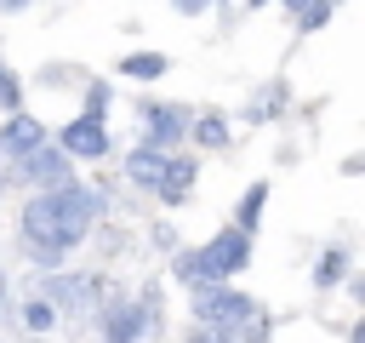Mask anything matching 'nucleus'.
<instances>
[{
    "label": "nucleus",
    "instance_id": "obj_1",
    "mask_svg": "<svg viewBox=\"0 0 365 343\" xmlns=\"http://www.w3.org/2000/svg\"><path fill=\"white\" fill-rule=\"evenodd\" d=\"M251 314H257V297L234 292L228 280H205V286H194V320H200V326L222 332V326H245Z\"/></svg>",
    "mask_w": 365,
    "mask_h": 343
},
{
    "label": "nucleus",
    "instance_id": "obj_17",
    "mask_svg": "<svg viewBox=\"0 0 365 343\" xmlns=\"http://www.w3.org/2000/svg\"><path fill=\"white\" fill-rule=\"evenodd\" d=\"M171 280H188V286H200V257H194V252H177V257H171Z\"/></svg>",
    "mask_w": 365,
    "mask_h": 343
},
{
    "label": "nucleus",
    "instance_id": "obj_14",
    "mask_svg": "<svg viewBox=\"0 0 365 343\" xmlns=\"http://www.w3.org/2000/svg\"><path fill=\"white\" fill-rule=\"evenodd\" d=\"M188 137L200 149H228V120L222 114H200V120H188Z\"/></svg>",
    "mask_w": 365,
    "mask_h": 343
},
{
    "label": "nucleus",
    "instance_id": "obj_24",
    "mask_svg": "<svg viewBox=\"0 0 365 343\" xmlns=\"http://www.w3.org/2000/svg\"><path fill=\"white\" fill-rule=\"evenodd\" d=\"M0 314H6V274H0Z\"/></svg>",
    "mask_w": 365,
    "mask_h": 343
},
{
    "label": "nucleus",
    "instance_id": "obj_19",
    "mask_svg": "<svg viewBox=\"0 0 365 343\" xmlns=\"http://www.w3.org/2000/svg\"><path fill=\"white\" fill-rule=\"evenodd\" d=\"M0 109H6V114L23 109V86H17V74H6V69H0Z\"/></svg>",
    "mask_w": 365,
    "mask_h": 343
},
{
    "label": "nucleus",
    "instance_id": "obj_22",
    "mask_svg": "<svg viewBox=\"0 0 365 343\" xmlns=\"http://www.w3.org/2000/svg\"><path fill=\"white\" fill-rule=\"evenodd\" d=\"M23 6H34V0H0V11H23Z\"/></svg>",
    "mask_w": 365,
    "mask_h": 343
},
{
    "label": "nucleus",
    "instance_id": "obj_21",
    "mask_svg": "<svg viewBox=\"0 0 365 343\" xmlns=\"http://www.w3.org/2000/svg\"><path fill=\"white\" fill-rule=\"evenodd\" d=\"M211 0H171V11H182V17H200Z\"/></svg>",
    "mask_w": 365,
    "mask_h": 343
},
{
    "label": "nucleus",
    "instance_id": "obj_5",
    "mask_svg": "<svg viewBox=\"0 0 365 343\" xmlns=\"http://www.w3.org/2000/svg\"><path fill=\"white\" fill-rule=\"evenodd\" d=\"M57 149H63L68 160H103V154H108V126H103V114L68 120V126L57 131Z\"/></svg>",
    "mask_w": 365,
    "mask_h": 343
},
{
    "label": "nucleus",
    "instance_id": "obj_4",
    "mask_svg": "<svg viewBox=\"0 0 365 343\" xmlns=\"http://www.w3.org/2000/svg\"><path fill=\"white\" fill-rule=\"evenodd\" d=\"M160 320H154V292L143 297V303H114V309H103V337L108 343H137V337H148Z\"/></svg>",
    "mask_w": 365,
    "mask_h": 343
},
{
    "label": "nucleus",
    "instance_id": "obj_2",
    "mask_svg": "<svg viewBox=\"0 0 365 343\" xmlns=\"http://www.w3.org/2000/svg\"><path fill=\"white\" fill-rule=\"evenodd\" d=\"M194 257H200V286H205V280H228V274H240V269L251 263V234L217 229L205 246H194Z\"/></svg>",
    "mask_w": 365,
    "mask_h": 343
},
{
    "label": "nucleus",
    "instance_id": "obj_12",
    "mask_svg": "<svg viewBox=\"0 0 365 343\" xmlns=\"http://www.w3.org/2000/svg\"><path fill=\"white\" fill-rule=\"evenodd\" d=\"M262 206H268V183H251V189L240 194V212H234V229H240V234H251V229L262 223Z\"/></svg>",
    "mask_w": 365,
    "mask_h": 343
},
{
    "label": "nucleus",
    "instance_id": "obj_6",
    "mask_svg": "<svg viewBox=\"0 0 365 343\" xmlns=\"http://www.w3.org/2000/svg\"><path fill=\"white\" fill-rule=\"evenodd\" d=\"M17 229H23V240H29L34 252H57V189H51V194H29Z\"/></svg>",
    "mask_w": 365,
    "mask_h": 343
},
{
    "label": "nucleus",
    "instance_id": "obj_7",
    "mask_svg": "<svg viewBox=\"0 0 365 343\" xmlns=\"http://www.w3.org/2000/svg\"><path fill=\"white\" fill-rule=\"evenodd\" d=\"M143 120H148V137L143 143H154V149H171V143H182L188 137V109L182 103H143Z\"/></svg>",
    "mask_w": 365,
    "mask_h": 343
},
{
    "label": "nucleus",
    "instance_id": "obj_11",
    "mask_svg": "<svg viewBox=\"0 0 365 343\" xmlns=\"http://www.w3.org/2000/svg\"><path fill=\"white\" fill-rule=\"evenodd\" d=\"M194 177H200V166H194V160H171V154H165V172H160L154 194H160L165 206H177V200H182V194L194 189Z\"/></svg>",
    "mask_w": 365,
    "mask_h": 343
},
{
    "label": "nucleus",
    "instance_id": "obj_16",
    "mask_svg": "<svg viewBox=\"0 0 365 343\" xmlns=\"http://www.w3.org/2000/svg\"><path fill=\"white\" fill-rule=\"evenodd\" d=\"M23 326H29V332H51V326H57V303H46V297L23 303Z\"/></svg>",
    "mask_w": 365,
    "mask_h": 343
},
{
    "label": "nucleus",
    "instance_id": "obj_15",
    "mask_svg": "<svg viewBox=\"0 0 365 343\" xmlns=\"http://www.w3.org/2000/svg\"><path fill=\"white\" fill-rule=\"evenodd\" d=\"M342 269H348V252H342V246H331V252L314 263V286H319V292H325V286H336V280H342Z\"/></svg>",
    "mask_w": 365,
    "mask_h": 343
},
{
    "label": "nucleus",
    "instance_id": "obj_13",
    "mask_svg": "<svg viewBox=\"0 0 365 343\" xmlns=\"http://www.w3.org/2000/svg\"><path fill=\"white\" fill-rule=\"evenodd\" d=\"M165 69H171V63H165L160 51H131V57H120V74H125V80H160Z\"/></svg>",
    "mask_w": 365,
    "mask_h": 343
},
{
    "label": "nucleus",
    "instance_id": "obj_10",
    "mask_svg": "<svg viewBox=\"0 0 365 343\" xmlns=\"http://www.w3.org/2000/svg\"><path fill=\"white\" fill-rule=\"evenodd\" d=\"M160 172H165V149H154V143H137V149L125 154V177H131L137 189H154V183H160Z\"/></svg>",
    "mask_w": 365,
    "mask_h": 343
},
{
    "label": "nucleus",
    "instance_id": "obj_8",
    "mask_svg": "<svg viewBox=\"0 0 365 343\" xmlns=\"http://www.w3.org/2000/svg\"><path fill=\"white\" fill-rule=\"evenodd\" d=\"M34 143H46V126H40L34 114L11 109V114H6V126H0V154H11V160H17V154H29Z\"/></svg>",
    "mask_w": 365,
    "mask_h": 343
},
{
    "label": "nucleus",
    "instance_id": "obj_9",
    "mask_svg": "<svg viewBox=\"0 0 365 343\" xmlns=\"http://www.w3.org/2000/svg\"><path fill=\"white\" fill-rule=\"evenodd\" d=\"M46 303H57V309H68V303L91 309L97 303V280L91 274H51L46 280Z\"/></svg>",
    "mask_w": 365,
    "mask_h": 343
},
{
    "label": "nucleus",
    "instance_id": "obj_18",
    "mask_svg": "<svg viewBox=\"0 0 365 343\" xmlns=\"http://www.w3.org/2000/svg\"><path fill=\"white\" fill-rule=\"evenodd\" d=\"M325 17H331V0H308V6L297 11V23H302V29H325Z\"/></svg>",
    "mask_w": 365,
    "mask_h": 343
},
{
    "label": "nucleus",
    "instance_id": "obj_20",
    "mask_svg": "<svg viewBox=\"0 0 365 343\" xmlns=\"http://www.w3.org/2000/svg\"><path fill=\"white\" fill-rule=\"evenodd\" d=\"M103 109H108V86H91L86 91V114H103Z\"/></svg>",
    "mask_w": 365,
    "mask_h": 343
},
{
    "label": "nucleus",
    "instance_id": "obj_23",
    "mask_svg": "<svg viewBox=\"0 0 365 343\" xmlns=\"http://www.w3.org/2000/svg\"><path fill=\"white\" fill-rule=\"evenodd\" d=\"M188 343H211V332H205V326H200V332H194V337H188Z\"/></svg>",
    "mask_w": 365,
    "mask_h": 343
},
{
    "label": "nucleus",
    "instance_id": "obj_3",
    "mask_svg": "<svg viewBox=\"0 0 365 343\" xmlns=\"http://www.w3.org/2000/svg\"><path fill=\"white\" fill-rule=\"evenodd\" d=\"M74 160L57 149V143H34L29 154H17V177L34 189V194H51V189H68L74 183V172H68Z\"/></svg>",
    "mask_w": 365,
    "mask_h": 343
}]
</instances>
